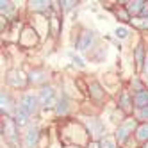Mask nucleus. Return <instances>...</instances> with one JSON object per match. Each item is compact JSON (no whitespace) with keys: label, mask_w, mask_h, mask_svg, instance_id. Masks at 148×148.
Here are the masks:
<instances>
[{"label":"nucleus","mask_w":148,"mask_h":148,"mask_svg":"<svg viewBox=\"0 0 148 148\" xmlns=\"http://www.w3.org/2000/svg\"><path fill=\"white\" fill-rule=\"evenodd\" d=\"M38 98L34 97V95H30V93H27V95H23L22 97V100H20V105L18 107L22 109V111H25L29 116L30 114H34L36 112V109H38Z\"/></svg>","instance_id":"f257e3e1"},{"label":"nucleus","mask_w":148,"mask_h":148,"mask_svg":"<svg viewBox=\"0 0 148 148\" xmlns=\"http://www.w3.org/2000/svg\"><path fill=\"white\" fill-rule=\"evenodd\" d=\"M54 98H56V93L50 86H47L39 91V103L43 105V107H50V105L54 103Z\"/></svg>","instance_id":"f03ea898"},{"label":"nucleus","mask_w":148,"mask_h":148,"mask_svg":"<svg viewBox=\"0 0 148 148\" xmlns=\"http://www.w3.org/2000/svg\"><path fill=\"white\" fill-rule=\"evenodd\" d=\"M134 127H136V121L134 120H129V121H125L123 125H120L118 130H116V137H118V141H125L127 137H129V134L132 132Z\"/></svg>","instance_id":"7ed1b4c3"},{"label":"nucleus","mask_w":148,"mask_h":148,"mask_svg":"<svg viewBox=\"0 0 148 148\" xmlns=\"http://www.w3.org/2000/svg\"><path fill=\"white\" fill-rule=\"evenodd\" d=\"M134 103H136L137 109H146L148 107V91L143 89V88L137 89L136 95H134Z\"/></svg>","instance_id":"20e7f679"},{"label":"nucleus","mask_w":148,"mask_h":148,"mask_svg":"<svg viewBox=\"0 0 148 148\" xmlns=\"http://www.w3.org/2000/svg\"><path fill=\"white\" fill-rule=\"evenodd\" d=\"M93 41H95V34L91 32V30H86V32H82L80 39L77 41V48L79 50H88L93 45Z\"/></svg>","instance_id":"39448f33"},{"label":"nucleus","mask_w":148,"mask_h":148,"mask_svg":"<svg viewBox=\"0 0 148 148\" xmlns=\"http://www.w3.org/2000/svg\"><path fill=\"white\" fill-rule=\"evenodd\" d=\"M36 139H38V129H36V127H32V129H29V132L25 136V145L29 148H32L36 145Z\"/></svg>","instance_id":"423d86ee"},{"label":"nucleus","mask_w":148,"mask_h":148,"mask_svg":"<svg viewBox=\"0 0 148 148\" xmlns=\"http://www.w3.org/2000/svg\"><path fill=\"white\" fill-rule=\"evenodd\" d=\"M88 127H89L91 130H95V136H97V137L103 136V125L100 123V120H91L88 123Z\"/></svg>","instance_id":"0eeeda50"},{"label":"nucleus","mask_w":148,"mask_h":148,"mask_svg":"<svg viewBox=\"0 0 148 148\" xmlns=\"http://www.w3.org/2000/svg\"><path fill=\"white\" fill-rule=\"evenodd\" d=\"M14 121H16V125H27L29 123V114L25 112V111H22L18 107V111H16V118H14Z\"/></svg>","instance_id":"6e6552de"},{"label":"nucleus","mask_w":148,"mask_h":148,"mask_svg":"<svg viewBox=\"0 0 148 148\" xmlns=\"http://www.w3.org/2000/svg\"><path fill=\"white\" fill-rule=\"evenodd\" d=\"M66 111H68V100H66L64 95H61L59 100H57V112L59 114H64Z\"/></svg>","instance_id":"1a4fd4ad"},{"label":"nucleus","mask_w":148,"mask_h":148,"mask_svg":"<svg viewBox=\"0 0 148 148\" xmlns=\"http://www.w3.org/2000/svg\"><path fill=\"white\" fill-rule=\"evenodd\" d=\"M145 4H146V2H141V0H137V2H130L129 5H127V9H129V13L136 14V13H139L141 9L145 7Z\"/></svg>","instance_id":"9d476101"},{"label":"nucleus","mask_w":148,"mask_h":148,"mask_svg":"<svg viewBox=\"0 0 148 148\" xmlns=\"http://www.w3.org/2000/svg\"><path fill=\"white\" fill-rule=\"evenodd\" d=\"M9 95L5 93V91H2V112H7V109H9Z\"/></svg>","instance_id":"9b49d317"},{"label":"nucleus","mask_w":148,"mask_h":148,"mask_svg":"<svg viewBox=\"0 0 148 148\" xmlns=\"http://www.w3.org/2000/svg\"><path fill=\"white\" fill-rule=\"evenodd\" d=\"M30 7L32 9H47L48 7V2H43V0H36V2H30Z\"/></svg>","instance_id":"f8f14e48"},{"label":"nucleus","mask_w":148,"mask_h":148,"mask_svg":"<svg viewBox=\"0 0 148 148\" xmlns=\"http://www.w3.org/2000/svg\"><path fill=\"white\" fill-rule=\"evenodd\" d=\"M100 148H116V143H114V139H111V137H103Z\"/></svg>","instance_id":"ddd939ff"},{"label":"nucleus","mask_w":148,"mask_h":148,"mask_svg":"<svg viewBox=\"0 0 148 148\" xmlns=\"http://www.w3.org/2000/svg\"><path fill=\"white\" fill-rule=\"evenodd\" d=\"M137 137H139L141 141H145V139H148V125H145V127H141L139 130H137Z\"/></svg>","instance_id":"4468645a"},{"label":"nucleus","mask_w":148,"mask_h":148,"mask_svg":"<svg viewBox=\"0 0 148 148\" xmlns=\"http://www.w3.org/2000/svg\"><path fill=\"white\" fill-rule=\"evenodd\" d=\"M136 59H137V66H141L143 64V47L139 45V47H137V50H136Z\"/></svg>","instance_id":"2eb2a0df"},{"label":"nucleus","mask_w":148,"mask_h":148,"mask_svg":"<svg viewBox=\"0 0 148 148\" xmlns=\"http://www.w3.org/2000/svg\"><path fill=\"white\" fill-rule=\"evenodd\" d=\"M127 34H129V30H127L125 27H118V29H116V36H118V38H127Z\"/></svg>","instance_id":"dca6fc26"},{"label":"nucleus","mask_w":148,"mask_h":148,"mask_svg":"<svg viewBox=\"0 0 148 148\" xmlns=\"http://www.w3.org/2000/svg\"><path fill=\"white\" fill-rule=\"evenodd\" d=\"M73 5H75V2H62V7H64L66 11H68V9H71Z\"/></svg>","instance_id":"f3484780"},{"label":"nucleus","mask_w":148,"mask_h":148,"mask_svg":"<svg viewBox=\"0 0 148 148\" xmlns=\"http://www.w3.org/2000/svg\"><path fill=\"white\" fill-rule=\"evenodd\" d=\"M73 61H75V62H77V64H79L80 68H84V62H82V61H80L79 57H73Z\"/></svg>","instance_id":"a211bd4d"},{"label":"nucleus","mask_w":148,"mask_h":148,"mask_svg":"<svg viewBox=\"0 0 148 148\" xmlns=\"http://www.w3.org/2000/svg\"><path fill=\"white\" fill-rule=\"evenodd\" d=\"M88 148H98V145H97V143H91V145H89Z\"/></svg>","instance_id":"6ab92c4d"},{"label":"nucleus","mask_w":148,"mask_h":148,"mask_svg":"<svg viewBox=\"0 0 148 148\" xmlns=\"http://www.w3.org/2000/svg\"><path fill=\"white\" fill-rule=\"evenodd\" d=\"M148 116V109H143V118H146Z\"/></svg>","instance_id":"aec40b11"},{"label":"nucleus","mask_w":148,"mask_h":148,"mask_svg":"<svg viewBox=\"0 0 148 148\" xmlns=\"http://www.w3.org/2000/svg\"><path fill=\"white\" fill-rule=\"evenodd\" d=\"M9 148H20V146H14V145H13V146H9Z\"/></svg>","instance_id":"412c9836"}]
</instances>
